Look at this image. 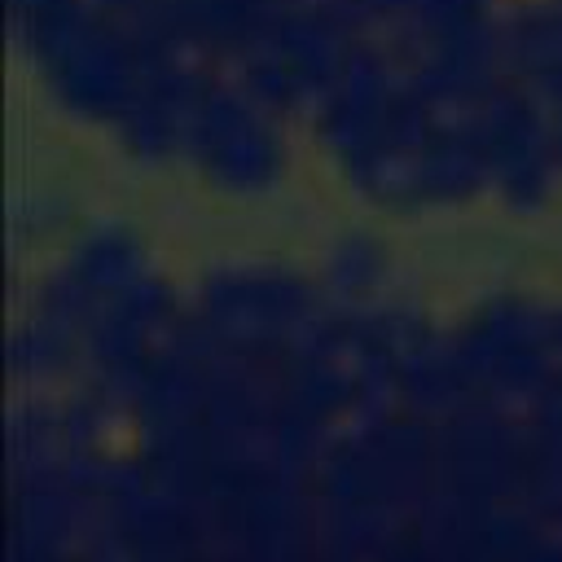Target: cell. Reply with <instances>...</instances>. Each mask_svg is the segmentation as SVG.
I'll list each match as a JSON object with an SVG mask.
<instances>
[{"label":"cell","mask_w":562,"mask_h":562,"mask_svg":"<svg viewBox=\"0 0 562 562\" xmlns=\"http://www.w3.org/2000/svg\"><path fill=\"white\" fill-rule=\"evenodd\" d=\"M505 79L562 92V0H518L496 9Z\"/></svg>","instance_id":"cell-1"}]
</instances>
